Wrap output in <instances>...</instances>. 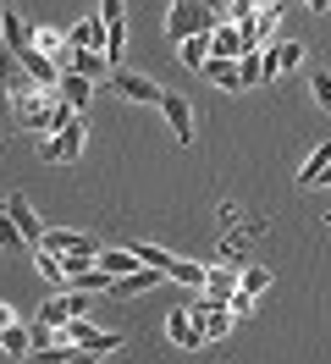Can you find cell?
<instances>
[{"instance_id":"1","label":"cell","mask_w":331,"mask_h":364,"mask_svg":"<svg viewBox=\"0 0 331 364\" xmlns=\"http://www.w3.org/2000/svg\"><path fill=\"white\" fill-rule=\"evenodd\" d=\"M210 28H221V0H172V11H166L172 45L194 39V33H210Z\"/></svg>"},{"instance_id":"2","label":"cell","mask_w":331,"mask_h":364,"mask_svg":"<svg viewBox=\"0 0 331 364\" xmlns=\"http://www.w3.org/2000/svg\"><path fill=\"white\" fill-rule=\"evenodd\" d=\"M88 298L94 293H78V287H61V293H50L39 304V320L44 326H56V331H61V326H72V320H83L88 315Z\"/></svg>"},{"instance_id":"3","label":"cell","mask_w":331,"mask_h":364,"mask_svg":"<svg viewBox=\"0 0 331 364\" xmlns=\"http://www.w3.org/2000/svg\"><path fill=\"white\" fill-rule=\"evenodd\" d=\"M83 122H72V127H61V133H56V138H44V144H39V160H44V166H72V160H78V155H83Z\"/></svg>"},{"instance_id":"4","label":"cell","mask_w":331,"mask_h":364,"mask_svg":"<svg viewBox=\"0 0 331 364\" xmlns=\"http://www.w3.org/2000/svg\"><path fill=\"white\" fill-rule=\"evenodd\" d=\"M66 342H78V348H88V353H122V331H100V326H88V320H72V326H61Z\"/></svg>"},{"instance_id":"5","label":"cell","mask_w":331,"mask_h":364,"mask_svg":"<svg viewBox=\"0 0 331 364\" xmlns=\"http://www.w3.org/2000/svg\"><path fill=\"white\" fill-rule=\"evenodd\" d=\"M110 89L122 94V100H132V105H160V100H166V89H160L154 77H144V72H122V67H116V77H110Z\"/></svg>"},{"instance_id":"6","label":"cell","mask_w":331,"mask_h":364,"mask_svg":"<svg viewBox=\"0 0 331 364\" xmlns=\"http://www.w3.org/2000/svg\"><path fill=\"white\" fill-rule=\"evenodd\" d=\"M66 72H78V77H88V83H110L116 77V67H110L105 50H66Z\"/></svg>"},{"instance_id":"7","label":"cell","mask_w":331,"mask_h":364,"mask_svg":"<svg viewBox=\"0 0 331 364\" xmlns=\"http://www.w3.org/2000/svg\"><path fill=\"white\" fill-rule=\"evenodd\" d=\"M194 320H199V331H204V342H221L226 331H232V320H238V315H232L226 304H216V298H204V293H199Z\"/></svg>"},{"instance_id":"8","label":"cell","mask_w":331,"mask_h":364,"mask_svg":"<svg viewBox=\"0 0 331 364\" xmlns=\"http://www.w3.org/2000/svg\"><path fill=\"white\" fill-rule=\"evenodd\" d=\"M39 249L61 254V259H72V254H88V259H100V243H94L88 232H66V227H50V232H44V243H39Z\"/></svg>"},{"instance_id":"9","label":"cell","mask_w":331,"mask_h":364,"mask_svg":"<svg viewBox=\"0 0 331 364\" xmlns=\"http://www.w3.org/2000/svg\"><path fill=\"white\" fill-rule=\"evenodd\" d=\"M160 111H166V127L177 133V144H194L199 122H194V105H188V94H172V89H166V100H160Z\"/></svg>"},{"instance_id":"10","label":"cell","mask_w":331,"mask_h":364,"mask_svg":"<svg viewBox=\"0 0 331 364\" xmlns=\"http://www.w3.org/2000/svg\"><path fill=\"white\" fill-rule=\"evenodd\" d=\"M304 67V45L298 39H282V45H265V83H276L287 72Z\"/></svg>"},{"instance_id":"11","label":"cell","mask_w":331,"mask_h":364,"mask_svg":"<svg viewBox=\"0 0 331 364\" xmlns=\"http://www.w3.org/2000/svg\"><path fill=\"white\" fill-rule=\"evenodd\" d=\"M166 337H172V348H204L194 309H166Z\"/></svg>"},{"instance_id":"12","label":"cell","mask_w":331,"mask_h":364,"mask_svg":"<svg viewBox=\"0 0 331 364\" xmlns=\"http://www.w3.org/2000/svg\"><path fill=\"white\" fill-rule=\"evenodd\" d=\"M166 282V271H154V265H138L132 276H116L110 282V298H144L149 287H160Z\"/></svg>"},{"instance_id":"13","label":"cell","mask_w":331,"mask_h":364,"mask_svg":"<svg viewBox=\"0 0 331 364\" xmlns=\"http://www.w3.org/2000/svg\"><path fill=\"white\" fill-rule=\"evenodd\" d=\"M6 210H11V221H17V227H22V237H28L33 249H39V243H44V232H50V227H44V221H39V210L28 205L22 193H11V205H6Z\"/></svg>"},{"instance_id":"14","label":"cell","mask_w":331,"mask_h":364,"mask_svg":"<svg viewBox=\"0 0 331 364\" xmlns=\"http://www.w3.org/2000/svg\"><path fill=\"white\" fill-rule=\"evenodd\" d=\"M66 50H105V23H100V17L72 23L66 28Z\"/></svg>"},{"instance_id":"15","label":"cell","mask_w":331,"mask_h":364,"mask_svg":"<svg viewBox=\"0 0 331 364\" xmlns=\"http://www.w3.org/2000/svg\"><path fill=\"white\" fill-rule=\"evenodd\" d=\"M243 282V265H210V282H204V298H216V304H226V298L238 293Z\"/></svg>"},{"instance_id":"16","label":"cell","mask_w":331,"mask_h":364,"mask_svg":"<svg viewBox=\"0 0 331 364\" xmlns=\"http://www.w3.org/2000/svg\"><path fill=\"white\" fill-rule=\"evenodd\" d=\"M0 353H11V359L28 364V353H33V326H22V320L0 326Z\"/></svg>"},{"instance_id":"17","label":"cell","mask_w":331,"mask_h":364,"mask_svg":"<svg viewBox=\"0 0 331 364\" xmlns=\"http://www.w3.org/2000/svg\"><path fill=\"white\" fill-rule=\"evenodd\" d=\"M94 89H100V83H88V77H78V72H61V83H56V94H61L72 111H83L88 100H94Z\"/></svg>"},{"instance_id":"18","label":"cell","mask_w":331,"mask_h":364,"mask_svg":"<svg viewBox=\"0 0 331 364\" xmlns=\"http://www.w3.org/2000/svg\"><path fill=\"white\" fill-rule=\"evenodd\" d=\"M166 282H182V287H199L204 293V282H210V265H194V259H166Z\"/></svg>"},{"instance_id":"19","label":"cell","mask_w":331,"mask_h":364,"mask_svg":"<svg viewBox=\"0 0 331 364\" xmlns=\"http://www.w3.org/2000/svg\"><path fill=\"white\" fill-rule=\"evenodd\" d=\"M210 55H221V61H238V55H243V33H238L232 23L210 28Z\"/></svg>"},{"instance_id":"20","label":"cell","mask_w":331,"mask_h":364,"mask_svg":"<svg viewBox=\"0 0 331 364\" xmlns=\"http://www.w3.org/2000/svg\"><path fill=\"white\" fill-rule=\"evenodd\" d=\"M33 271H39L44 282L56 287V293L66 287V259H61V254H50V249H33Z\"/></svg>"},{"instance_id":"21","label":"cell","mask_w":331,"mask_h":364,"mask_svg":"<svg viewBox=\"0 0 331 364\" xmlns=\"http://www.w3.org/2000/svg\"><path fill=\"white\" fill-rule=\"evenodd\" d=\"M138 265H144V259L132 249H100V271H110V276H132Z\"/></svg>"},{"instance_id":"22","label":"cell","mask_w":331,"mask_h":364,"mask_svg":"<svg viewBox=\"0 0 331 364\" xmlns=\"http://www.w3.org/2000/svg\"><path fill=\"white\" fill-rule=\"evenodd\" d=\"M204 77H210L216 89H243V77H238V61H221V55H210V61H204Z\"/></svg>"},{"instance_id":"23","label":"cell","mask_w":331,"mask_h":364,"mask_svg":"<svg viewBox=\"0 0 331 364\" xmlns=\"http://www.w3.org/2000/svg\"><path fill=\"white\" fill-rule=\"evenodd\" d=\"M177 55H182V67H199V72H204V61H210V33L182 39V45H177Z\"/></svg>"},{"instance_id":"24","label":"cell","mask_w":331,"mask_h":364,"mask_svg":"<svg viewBox=\"0 0 331 364\" xmlns=\"http://www.w3.org/2000/svg\"><path fill=\"white\" fill-rule=\"evenodd\" d=\"M238 77H243V89L265 83V50H243L238 55Z\"/></svg>"},{"instance_id":"25","label":"cell","mask_w":331,"mask_h":364,"mask_svg":"<svg viewBox=\"0 0 331 364\" xmlns=\"http://www.w3.org/2000/svg\"><path fill=\"white\" fill-rule=\"evenodd\" d=\"M254 11H260V0H221V23H232V28H248Z\"/></svg>"},{"instance_id":"26","label":"cell","mask_w":331,"mask_h":364,"mask_svg":"<svg viewBox=\"0 0 331 364\" xmlns=\"http://www.w3.org/2000/svg\"><path fill=\"white\" fill-rule=\"evenodd\" d=\"M0 249H6V254H17V249H33V243L22 237V227L11 221V210H6V205H0Z\"/></svg>"},{"instance_id":"27","label":"cell","mask_w":331,"mask_h":364,"mask_svg":"<svg viewBox=\"0 0 331 364\" xmlns=\"http://www.w3.org/2000/svg\"><path fill=\"white\" fill-rule=\"evenodd\" d=\"M33 45H39L50 61H66V33H56V28H33Z\"/></svg>"},{"instance_id":"28","label":"cell","mask_w":331,"mask_h":364,"mask_svg":"<svg viewBox=\"0 0 331 364\" xmlns=\"http://www.w3.org/2000/svg\"><path fill=\"white\" fill-rule=\"evenodd\" d=\"M56 364H100V353H88V348H78V342H56Z\"/></svg>"},{"instance_id":"29","label":"cell","mask_w":331,"mask_h":364,"mask_svg":"<svg viewBox=\"0 0 331 364\" xmlns=\"http://www.w3.org/2000/svg\"><path fill=\"white\" fill-rule=\"evenodd\" d=\"M265 287H270V271H265V265H243V282H238V293H254V298H260Z\"/></svg>"},{"instance_id":"30","label":"cell","mask_w":331,"mask_h":364,"mask_svg":"<svg viewBox=\"0 0 331 364\" xmlns=\"http://www.w3.org/2000/svg\"><path fill=\"white\" fill-rule=\"evenodd\" d=\"M326 160H331V144L320 138V149H315V155L304 160V171H298V182H304V188H315V177H320V166H326Z\"/></svg>"},{"instance_id":"31","label":"cell","mask_w":331,"mask_h":364,"mask_svg":"<svg viewBox=\"0 0 331 364\" xmlns=\"http://www.w3.org/2000/svg\"><path fill=\"white\" fill-rule=\"evenodd\" d=\"M100 23L122 28V23H127V0H100Z\"/></svg>"},{"instance_id":"32","label":"cell","mask_w":331,"mask_h":364,"mask_svg":"<svg viewBox=\"0 0 331 364\" xmlns=\"http://www.w3.org/2000/svg\"><path fill=\"white\" fill-rule=\"evenodd\" d=\"M132 254H138L144 265H154V271H166V259H172V254L160 249V243H138V249H132Z\"/></svg>"},{"instance_id":"33","label":"cell","mask_w":331,"mask_h":364,"mask_svg":"<svg viewBox=\"0 0 331 364\" xmlns=\"http://www.w3.org/2000/svg\"><path fill=\"white\" fill-rule=\"evenodd\" d=\"M309 94H315V100L331 111V72H315V77H309Z\"/></svg>"},{"instance_id":"34","label":"cell","mask_w":331,"mask_h":364,"mask_svg":"<svg viewBox=\"0 0 331 364\" xmlns=\"http://www.w3.org/2000/svg\"><path fill=\"white\" fill-rule=\"evenodd\" d=\"M226 309H232V315H254V293H232Z\"/></svg>"},{"instance_id":"35","label":"cell","mask_w":331,"mask_h":364,"mask_svg":"<svg viewBox=\"0 0 331 364\" xmlns=\"http://www.w3.org/2000/svg\"><path fill=\"white\" fill-rule=\"evenodd\" d=\"M315 188H331V160L320 166V177H315Z\"/></svg>"},{"instance_id":"36","label":"cell","mask_w":331,"mask_h":364,"mask_svg":"<svg viewBox=\"0 0 331 364\" xmlns=\"http://www.w3.org/2000/svg\"><path fill=\"white\" fill-rule=\"evenodd\" d=\"M11 320H17V315H11V309H6V304H0V326H11Z\"/></svg>"},{"instance_id":"37","label":"cell","mask_w":331,"mask_h":364,"mask_svg":"<svg viewBox=\"0 0 331 364\" xmlns=\"http://www.w3.org/2000/svg\"><path fill=\"white\" fill-rule=\"evenodd\" d=\"M304 6H315V11H326V6H331V0H304Z\"/></svg>"},{"instance_id":"38","label":"cell","mask_w":331,"mask_h":364,"mask_svg":"<svg viewBox=\"0 0 331 364\" xmlns=\"http://www.w3.org/2000/svg\"><path fill=\"white\" fill-rule=\"evenodd\" d=\"M326 227H331V215H326Z\"/></svg>"}]
</instances>
